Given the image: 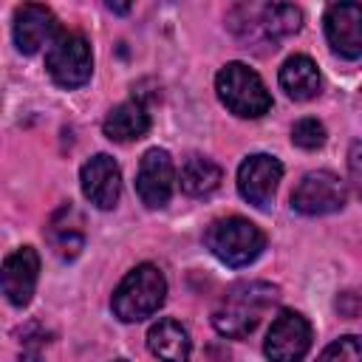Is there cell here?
<instances>
[{
    "label": "cell",
    "instance_id": "cell-1",
    "mask_svg": "<svg viewBox=\"0 0 362 362\" xmlns=\"http://www.w3.org/2000/svg\"><path fill=\"white\" fill-rule=\"evenodd\" d=\"M277 286L266 280H240L229 286L212 308V325L221 337L240 339L257 328L263 314L274 305Z\"/></svg>",
    "mask_w": 362,
    "mask_h": 362
},
{
    "label": "cell",
    "instance_id": "cell-2",
    "mask_svg": "<svg viewBox=\"0 0 362 362\" xmlns=\"http://www.w3.org/2000/svg\"><path fill=\"white\" fill-rule=\"evenodd\" d=\"M164 297H167V280L161 269L153 263H139L116 286L110 297V308L122 322H139L156 314L164 305Z\"/></svg>",
    "mask_w": 362,
    "mask_h": 362
},
{
    "label": "cell",
    "instance_id": "cell-3",
    "mask_svg": "<svg viewBox=\"0 0 362 362\" xmlns=\"http://www.w3.org/2000/svg\"><path fill=\"white\" fill-rule=\"evenodd\" d=\"M204 240L206 249L226 266H249L266 246V235L260 232V226L240 215L212 221Z\"/></svg>",
    "mask_w": 362,
    "mask_h": 362
},
{
    "label": "cell",
    "instance_id": "cell-4",
    "mask_svg": "<svg viewBox=\"0 0 362 362\" xmlns=\"http://www.w3.org/2000/svg\"><path fill=\"white\" fill-rule=\"evenodd\" d=\"M215 90L226 110L240 119H257L272 107V96L263 79L243 62H226L215 76Z\"/></svg>",
    "mask_w": 362,
    "mask_h": 362
},
{
    "label": "cell",
    "instance_id": "cell-5",
    "mask_svg": "<svg viewBox=\"0 0 362 362\" xmlns=\"http://www.w3.org/2000/svg\"><path fill=\"white\" fill-rule=\"evenodd\" d=\"M45 71L59 88H79L93 74L90 42L76 31H59L45 51Z\"/></svg>",
    "mask_w": 362,
    "mask_h": 362
},
{
    "label": "cell",
    "instance_id": "cell-6",
    "mask_svg": "<svg viewBox=\"0 0 362 362\" xmlns=\"http://www.w3.org/2000/svg\"><path fill=\"white\" fill-rule=\"evenodd\" d=\"M348 187L331 170H311L291 189V206L300 215H331L345 206Z\"/></svg>",
    "mask_w": 362,
    "mask_h": 362
},
{
    "label": "cell",
    "instance_id": "cell-7",
    "mask_svg": "<svg viewBox=\"0 0 362 362\" xmlns=\"http://www.w3.org/2000/svg\"><path fill=\"white\" fill-rule=\"evenodd\" d=\"M311 348V322L300 311H280L263 342V354L272 362H300Z\"/></svg>",
    "mask_w": 362,
    "mask_h": 362
},
{
    "label": "cell",
    "instance_id": "cell-8",
    "mask_svg": "<svg viewBox=\"0 0 362 362\" xmlns=\"http://www.w3.org/2000/svg\"><path fill=\"white\" fill-rule=\"evenodd\" d=\"M283 178V164L269 153L246 156L238 167V192L257 209H269Z\"/></svg>",
    "mask_w": 362,
    "mask_h": 362
},
{
    "label": "cell",
    "instance_id": "cell-9",
    "mask_svg": "<svg viewBox=\"0 0 362 362\" xmlns=\"http://www.w3.org/2000/svg\"><path fill=\"white\" fill-rule=\"evenodd\" d=\"M173 187H175V167L167 150H147L139 161V173H136V192L141 198L144 206L158 209L173 198Z\"/></svg>",
    "mask_w": 362,
    "mask_h": 362
},
{
    "label": "cell",
    "instance_id": "cell-10",
    "mask_svg": "<svg viewBox=\"0 0 362 362\" xmlns=\"http://www.w3.org/2000/svg\"><path fill=\"white\" fill-rule=\"evenodd\" d=\"M325 40L342 59L362 57V3H334L325 8Z\"/></svg>",
    "mask_w": 362,
    "mask_h": 362
},
{
    "label": "cell",
    "instance_id": "cell-11",
    "mask_svg": "<svg viewBox=\"0 0 362 362\" xmlns=\"http://www.w3.org/2000/svg\"><path fill=\"white\" fill-rule=\"evenodd\" d=\"M82 195L96 206V209H113L119 195H122V173L119 164L107 153H96L82 164L79 173Z\"/></svg>",
    "mask_w": 362,
    "mask_h": 362
},
{
    "label": "cell",
    "instance_id": "cell-12",
    "mask_svg": "<svg viewBox=\"0 0 362 362\" xmlns=\"http://www.w3.org/2000/svg\"><path fill=\"white\" fill-rule=\"evenodd\" d=\"M37 277H40V255L31 246H20L14 249L6 260H3V294L11 305L23 308L31 303V294L37 288Z\"/></svg>",
    "mask_w": 362,
    "mask_h": 362
},
{
    "label": "cell",
    "instance_id": "cell-13",
    "mask_svg": "<svg viewBox=\"0 0 362 362\" xmlns=\"http://www.w3.org/2000/svg\"><path fill=\"white\" fill-rule=\"evenodd\" d=\"M59 34V23L51 8L25 3L14 11V45L23 54H37L42 45H51Z\"/></svg>",
    "mask_w": 362,
    "mask_h": 362
},
{
    "label": "cell",
    "instance_id": "cell-14",
    "mask_svg": "<svg viewBox=\"0 0 362 362\" xmlns=\"http://www.w3.org/2000/svg\"><path fill=\"white\" fill-rule=\"evenodd\" d=\"M45 238H48L54 255H59L62 260H74L82 252V246H85V221H82V212L76 206H71V204H62L51 215V221L45 226Z\"/></svg>",
    "mask_w": 362,
    "mask_h": 362
},
{
    "label": "cell",
    "instance_id": "cell-15",
    "mask_svg": "<svg viewBox=\"0 0 362 362\" xmlns=\"http://www.w3.org/2000/svg\"><path fill=\"white\" fill-rule=\"evenodd\" d=\"M280 88L286 90L288 99L294 102H308L320 93L322 88V79H320V71H317V62L305 54H294L283 62L280 68Z\"/></svg>",
    "mask_w": 362,
    "mask_h": 362
},
{
    "label": "cell",
    "instance_id": "cell-16",
    "mask_svg": "<svg viewBox=\"0 0 362 362\" xmlns=\"http://www.w3.org/2000/svg\"><path fill=\"white\" fill-rule=\"evenodd\" d=\"M147 130H150V113L139 99H127L116 105L102 122V133L110 141H136Z\"/></svg>",
    "mask_w": 362,
    "mask_h": 362
},
{
    "label": "cell",
    "instance_id": "cell-17",
    "mask_svg": "<svg viewBox=\"0 0 362 362\" xmlns=\"http://www.w3.org/2000/svg\"><path fill=\"white\" fill-rule=\"evenodd\" d=\"M147 348L161 362H187L189 359V351H192V342H189V334H187V328L181 322L164 317L156 325H150V331H147Z\"/></svg>",
    "mask_w": 362,
    "mask_h": 362
},
{
    "label": "cell",
    "instance_id": "cell-18",
    "mask_svg": "<svg viewBox=\"0 0 362 362\" xmlns=\"http://www.w3.org/2000/svg\"><path fill=\"white\" fill-rule=\"evenodd\" d=\"M221 178H223L221 167L206 156H189L181 164V175H178L181 189L192 198H201V195H209L212 189H218Z\"/></svg>",
    "mask_w": 362,
    "mask_h": 362
},
{
    "label": "cell",
    "instance_id": "cell-19",
    "mask_svg": "<svg viewBox=\"0 0 362 362\" xmlns=\"http://www.w3.org/2000/svg\"><path fill=\"white\" fill-rule=\"evenodd\" d=\"M257 25L266 37H272V42L277 37H288L297 34L303 25V11L297 6L288 3H269V6H257Z\"/></svg>",
    "mask_w": 362,
    "mask_h": 362
},
{
    "label": "cell",
    "instance_id": "cell-20",
    "mask_svg": "<svg viewBox=\"0 0 362 362\" xmlns=\"http://www.w3.org/2000/svg\"><path fill=\"white\" fill-rule=\"evenodd\" d=\"M317 362H362V337L348 334V337L334 339V342L317 356Z\"/></svg>",
    "mask_w": 362,
    "mask_h": 362
},
{
    "label": "cell",
    "instance_id": "cell-21",
    "mask_svg": "<svg viewBox=\"0 0 362 362\" xmlns=\"http://www.w3.org/2000/svg\"><path fill=\"white\" fill-rule=\"evenodd\" d=\"M291 141L297 147H303V150H317V147L325 144V124L320 119H314V116H305V119L294 122Z\"/></svg>",
    "mask_w": 362,
    "mask_h": 362
},
{
    "label": "cell",
    "instance_id": "cell-22",
    "mask_svg": "<svg viewBox=\"0 0 362 362\" xmlns=\"http://www.w3.org/2000/svg\"><path fill=\"white\" fill-rule=\"evenodd\" d=\"M348 175H351L354 192L362 198V141H354L348 150Z\"/></svg>",
    "mask_w": 362,
    "mask_h": 362
},
{
    "label": "cell",
    "instance_id": "cell-23",
    "mask_svg": "<svg viewBox=\"0 0 362 362\" xmlns=\"http://www.w3.org/2000/svg\"><path fill=\"white\" fill-rule=\"evenodd\" d=\"M107 8H110V11H119V14H124L130 6H113V3H107Z\"/></svg>",
    "mask_w": 362,
    "mask_h": 362
},
{
    "label": "cell",
    "instance_id": "cell-24",
    "mask_svg": "<svg viewBox=\"0 0 362 362\" xmlns=\"http://www.w3.org/2000/svg\"><path fill=\"white\" fill-rule=\"evenodd\" d=\"M116 362H127V359H116Z\"/></svg>",
    "mask_w": 362,
    "mask_h": 362
}]
</instances>
